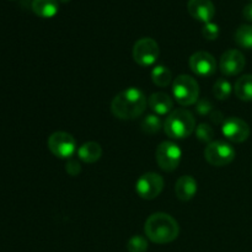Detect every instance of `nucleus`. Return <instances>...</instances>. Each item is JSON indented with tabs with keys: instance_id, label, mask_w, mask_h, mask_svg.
Here are the masks:
<instances>
[{
	"instance_id": "28",
	"label": "nucleus",
	"mask_w": 252,
	"mask_h": 252,
	"mask_svg": "<svg viewBox=\"0 0 252 252\" xmlns=\"http://www.w3.org/2000/svg\"><path fill=\"white\" fill-rule=\"evenodd\" d=\"M211 120L212 122H214L216 125H223V122L225 121V118H224L223 113L220 112V111H213V112L211 113Z\"/></svg>"
},
{
	"instance_id": "12",
	"label": "nucleus",
	"mask_w": 252,
	"mask_h": 252,
	"mask_svg": "<svg viewBox=\"0 0 252 252\" xmlns=\"http://www.w3.org/2000/svg\"><path fill=\"white\" fill-rule=\"evenodd\" d=\"M245 57L238 49H229L224 52L220 57L219 68L220 71L226 76H234L240 74L245 68Z\"/></svg>"
},
{
	"instance_id": "7",
	"label": "nucleus",
	"mask_w": 252,
	"mask_h": 252,
	"mask_svg": "<svg viewBox=\"0 0 252 252\" xmlns=\"http://www.w3.org/2000/svg\"><path fill=\"white\" fill-rule=\"evenodd\" d=\"M182 153L179 145L172 142H162L155 152V159L161 170L171 172L179 167Z\"/></svg>"
},
{
	"instance_id": "11",
	"label": "nucleus",
	"mask_w": 252,
	"mask_h": 252,
	"mask_svg": "<svg viewBox=\"0 0 252 252\" xmlns=\"http://www.w3.org/2000/svg\"><path fill=\"white\" fill-rule=\"evenodd\" d=\"M189 68L196 75L207 78L217 71L216 58L208 52H196L189 58Z\"/></svg>"
},
{
	"instance_id": "16",
	"label": "nucleus",
	"mask_w": 252,
	"mask_h": 252,
	"mask_svg": "<svg viewBox=\"0 0 252 252\" xmlns=\"http://www.w3.org/2000/svg\"><path fill=\"white\" fill-rule=\"evenodd\" d=\"M32 11L39 17L51 19L56 16L59 10L58 0H33L32 1Z\"/></svg>"
},
{
	"instance_id": "9",
	"label": "nucleus",
	"mask_w": 252,
	"mask_h": 252,
	"mask_svg": "<svg viewBox=\"0 0 252 252\" xmlns=\"http://www.w3.org/2000/svg\"><path fill=\"white\" fill-rule=\"evenodd\" d=\"M48 149L52 154L61 159H70L76 150V142L66 132H54L48 138Z\"/></svg>"
},
{
	"instance_id": "15",
	"label": "nucleus",
	"mask_w": 252,
	"mask_h": 252,
	"mask_svg": "<svg viewBox=\"0 0 252 252\" xmlns=\"http://www.w3.org/2000/svg\"><path fill=\"white\" fill-rule=\"evenodd\" d=\"M149 107L154 111L157 115H167L174 108V101L169 95L164 93H155L148 100Z\"/></svg>"
},
{
	"instance_id": "2",
	"label": "nucleus",
	"mask_w": 252,
	"mask_h": 252,
	"mask_svg": "<svg viewBox=\"0 0 252 252\" xmlns=\"http://www.w3.org/2000/svg\"><path fill=\"white\" fill-rule=\"evenodd\" d=\"M144 233L150 241L155 244L172 243L180 233V226L176 219L166 213H154L147 219Z\"/></svg>"
},
{
	"instance_id": "24",
	"label": "nucleus",
	"mask_w": 252,
	"mask_h": 252,
	"mask_svg": "<svg viewBox=\"0 0 252 252\" xmlns=\"http://www.w3.org/2000/svg\"><path fill=\"white\" fill-rule=\"evenodd\" d=\"M196 135L198 138V140H201L202 143H212L214 137V130L213 128L209 125H206V123H202L198 127L196 128Z\"/></svg>"
},
{
	"instance_id": "21",
	"label": "nucleus",
	"mask_w": 252,
	"mask_h": 252,
	"mask_svg": "<svg viewBox=\"0 0 252 252\" xmlns=\"http://www.w3.org/2000/svg\"><path fill=\"white\" fill-rule=\"evenodd\" d=\"M140 127H142L143 132L147 133V134H155V133L160 132L162 127V122L157 115H148L143 118Z\"/></svg>"
},
{
	"instance_id": "25",
	"label": "nucleus",
	"mask_w": 252,
	"mask_h": 252,
	"mask_svg": "<svg viewBox=\"0 0 252 252\" xmlns=\"http://www.w3.org/2000/svg\"><path fill=\"white\" fill-rule=\"evenodd\" d=\"M202 34H203V37L206 39L214 41L219 36V26L212 21L207 22V24H204L203 29H202Z\"/></svg>"
},
{
	"instance_id": "26",
	"label": "nucleus",
	"mask_w": 252,
	"mask_h": 252,
	"mask_svg": "<svg viewBox=\"0 0 252 252\" xmlns=\"http://www.w3.org/2000/svg\"><path fill=\"white\" fill-rule=\"evenodd\" d=\"M212 102L208 100V98H202V100L197 101V105H196V110L198 112V115L201 116H207L211 113L212 111Z\"/></svg>"
},
{
	"instance_id": "6",
	"label": "nucleus",
	"mask_w": 252,
	"mask_h": 252,
	"mask_svg": "<svg viewBox=\"0 0 252 252\" xmlns=\"http://www.w3.org/2000/svg\"><path fill=\"white\" fill-rule=\"evenodd\" d=\"M159 44L150 37L138 39L133 47V59L142 66H150L159 58Z\"/></svg>"
},
{
	"instance_id": "3",
	"label": "nucleus",
	"mask_w": 252,
	"mask_h": 252,
	"mask_svg": "<svg viewBox=\"0 0 252 252\" xmlns=\"http://www.w3.org/2000/svg\"><path fill=\"white\" fill-rule=\"evenodd\" d=\"M164 130L172 139H185L196 130V120L189 110L179 108L167 116Z\"/></svg>"
},
{
	"instance_id": "23",
	"label": "nucleus",
	"mask_w": 252,
	"mask_h": 252,
	"mask_svg": "<svg viewBox=\"0 0 252 252\" xmlns=\"http://www.w3.org/2000/svg\"><path fill=\"white\" fill-rule=\"evenodd\" d=\"M128 252H147L148 250V241L147 239L140 235H135L129 239L127 243Z\"/></svg>"
},
{
	"instance_id": "14",
	"label": "nucleus",
	"mask_w": 252,
	"mask_h": 252,
	"mask_svg": "<svg viewBox=\"0 0 252 252\" xmlns=\"http://www.w3.org/2000/svg\"><path fill=\"white\" fill-rule=\"evenodd\" d=\"M176 197L182 202H187L193 198L197 193V181L192 176H181L175 185Z\"/></svg>"
},
{
	"instance_id": "22",
	"label": "nucleus",
	"mask_w": 252,
	"mask_h": 252,
	"mask_svg": "<svg viewBox=\"0 0 252 252\" xmlns=\"http://www.w3.org/2000/svg\"><path fill=\"white\" fill-rule=\"evenodd\" d=\"M231 89H233L231 88V84L229 83L228 80H225V79H219V80H217V83L214 84L213 94L214 96H216V98L223 101L226 100V98L230 96Z\"/></svg>"
},
{
	"instance_id": "18",
	"label": "nucleus",
	"mask_w": 252,
	"mask_h": 252,
	"mask_svg": "<svg viewBox=\"0 0 252 252\" xmlns=\"http://www.w3.org/2000/svg\"><path fill=\"white\" fill-rule=\"evenodd\" d=\"M236 97L243 101H252V75L248 74L236 80L234 85Z\"/></svg>"
},
{
	"instance_id": "17",
	"label": "nucleus",
	"mask_w": 252,
	"mask_h": 252,
	"mask_svg": "<svg viewBox=\"0 0 252 252\" xmlns=\"http://www.w3.org/2000/svg\"><path fill=\"white\" fill-rule=\"evenodd\" d=\"M78 157L81 161L94 164L102 157V148L98 143L95 142L84 143L78 149Z\"/></svg>"
},
{
	"instance_id": "4",
	"label": "nucleus",
	"mask_w": 252,
	"mask_h": 252,
	"mask_svg": "<svg viewBox=\"0 0 252 252\" xmlns=\"http://www.w3.org/2000/svg\"><path fill=\"white\" fill-rule=\"evenodd\" d=\"M172 94L181 106H191L198 101L199 86L191 75H180L172 83Z\"/></svg>"
},
{
	"instance_id": "27",
	"label": "nucleus",
	"mask_w": 252,
	"mask_h": 252,
	"mask_svg": "<svg viewBox=\"0 0 252 252\" xmlns=\"http://www.w3.org/2000/svg\"><path fill=\"white\" fill-rule=\"evenodd\" d=\"M65 170L70 176H78L81 172V166L76 160H69L68 164H66Z\"/></svg>"
},
{
	"instance_id": "10",
	"label": "nucleus",
	"mask_w": 252,
	"mask_h": 252,
	"mask_svg": "<svg viewBox=\"0 0 252 252\" xmlns=\"http://www.w3.org/2000/svg\"><path fill=\"white\" fill-rule=\"evenodd\" d=\"M224 137L234 143H243L250 137V126L238 117H229L221 125Z\"/></svg>"
},
{
	"instance_id": "19",
	"label": "nucleus",
	"mask_w": 252,
	"mask_h": 252,
	"mask_svg": "<svg viewBox=\"0 0 252 252\" xmlns=\"http://www.w3.org/2000/svg\"><path fill=\"white\" fill-rule=\"evenodd\" d=\"M152 80L159 88H166L172 80V74L169 68L164 65H157L152 70Z\"/></svg>"
},
{
	"instance_id": "5",
	"label": "nucleus",
	"mask_w": 252,
	"mask_h": 252,
	"mask_svg": "<svg viewBox=\"0 0 252 252\" xmlns=\"http://www.w3.org/2000/svg\"><path fill=\"white\" fill-rule=\"evenodd\" d=\"M235 150L229 143L216 140L209 143L204 149V158L213 166H225L235 159Z\"/></svg>"
},
{
	"instance_id": "29",
	"label": "nucleus",
	"mask_w": 252,
	"mask_h": 252,
	"mask_svg": "<svg viewBox=\"0 0 252 252\" xmlns=\"http://www.w3.org/2000/svg\"><path fill=\"white\" fill-rule=\"evenodd\" d=\"M243 15L248 21L252 22V2H250V4H248L245 7H244Z\"/></svg>"
},
{
	"instance_id": "20",
	"label": "nucleus",
	"mask_w": 252,
	"mask_h": 252,
	"mask_svg": "<svg viewBox=\"0 0 252 252\" xmlns=\"http://www.w3.org/2000/svg\"><path fill=\"white\" fill-rule=\"evenodd\" d=\"M235 42L245 49H252V25H241L235 32Z\"/></svg>"
},
{
	"instance_id": "13",
	"label": "nucleus",
	"mask_w": 252,
	"mask_h": 252,
	"mask_svg": "<svg viewBox=\"0 0 252 252\" xmlns=\"http://www.w3.org/2000/svg\"><path fill=\"white\" fill-rule=\"evenodd\" d=\"M187 10L193 19L204 24L211 22L216 15V6L212 0H189L187 4Z\"/></svg>"
},
{
	"instance_id": "1",
	"label": "nucleus",
	"mask_w": 252,
	"mask_h": 252,
	"mask_svg": "<svg viewBox=\"0 0 252 252\" xmlns=\"http://www.w3.org/2000/svg\"><path fill=\"white\" fill-rule=\"evenodd\" d=\"M147 108V97L137 88H129L115 96L111 103L113 116L120 120L130 121L140 117Z\"/></svg>"
},
{
	"instance_id": "30",
	"label": "nucleus",
	"mask_w": 252,
	"mask_h": 252,
	"mask_svg": "<svg viewBox=\"0 0 252 252\" xmlns=\"http://www.w3.org/2000/svg\"><path fill=\"white\" fill-rule=\"evenodd\" d=\"M59 2H63V4H65V2H69L70 1V0H58Z\"/></svg>"
},
{
	"instance_id": "8",
	"label": "nucleus",
	"mask_w": 252,
	"mask_h": 252,
	"mask_svg": "<svg viewBox=\"0 0 252 252\" xmlns=\"http://www.w3.org/2000/svg\"><path fill=\"white\" fill-rule=\"evenodd\" d=\"M164 189V179L157 172H147L138 179L135 191L138 196L147 201L157 198Z\"/></svg>"
}]
</instances>
